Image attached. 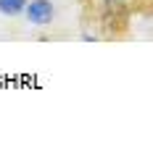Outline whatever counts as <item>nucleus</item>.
Listing matches in <instances>:
<instances>
[{
    "mask_svg": "<svg viewBox=\"0 0 153 147\" xmlns=\"http://www.w3.org/2000/svg\"><path fill=\"white\" fill-rule=\"evenodd\" d=\"M24 16L29 18V24H34V26H48L56 18V5L50 0H27Z\"/></svg>",
    "mask_w": 153,
    "mask_h": 147,
    "instance_id": "1",
    "label": "nucleus"
},
{
    "mask_svg": "<svg viewBox=\"0 0 153 147\" xmlns=\"http://www.w3.org/2000/svg\"><path fill=\"white\" fill-rule=\"evenodd\" d=\"M27 0H0V13L3 16H19L24 13Z\"/></svg>",
    "mask_w": 153,
    "mask_h": 147,
    "instance_id": "2",
    "label": "nucleus"
}]
</instances>
